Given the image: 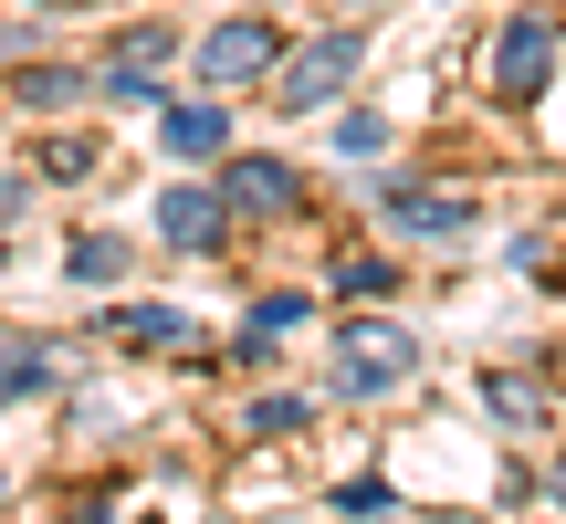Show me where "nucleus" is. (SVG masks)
Returning <instances> with one entry per match:
<instances>
[{
  "label": "nucleus",
  "mask_w": 566,
  "mask_h": 524,
  "mask_svg": "<svg viewBox=\"0 0 566 524\" xmlns=\"http://www.w3.org/2000/svg\"><path fill=\"white\" fill-rule=\"evenodd\" d=\"M105 325H116L126 346H189V336H200L179 304H105Z\"/></svg>",
  "instance_id": "1a4fd4ad"
},
{
  "label": "nucleus",
  "mask_w": 566,
  "mask_h": 524,
  "mask_svg": "<svg viewBox=\"0 0 566 524\" xmlns=\"http://www.w3.org/2000/svg\"><path fill=\"white\" fill-rule=\"evenodd\" d=\"M336 294H346V304H378V294H399V273H388L378 252H346V262H336Z\"/></svg>",
  "instance_id": "dca6fc26"
},
{
  "label": "nucleus",
  "mask_w": 566,
  "mask_h": 524,
  "mask_svg": "<svg viewBox=\"0 0 566 524\" xmlns=\"http://www.w3.org/2000/svg\"><path fill=\"white\" fill-rule=\"evenodd\" d=\"M95 95H105V105H126V116H137V105H168V95H158V63H105Z\"/></svg>",
  "instance_id": "2eb2a0df"
},
{
  "label": "nucleus",
  "mask_w": 566,
  "mask_h": 524,
  "mask_svg": "<svg viewBox=\"0 0 566 524\" xmlns=\"http://www.w3.org/2000/svg\"><path fill=\"white\" fill-rule=\"evenodd\" d=\"M546 483H556V493H566V462H556V472H546Z\"/></svg>",
  "instance_id": "4be33fe9"
},
{
  "label": "nucleus",
  "mask_w": 566,
  "mask_h": 524,
  "mask_svg": "<svg viewBox=\"0 0 566 524\" xmlns=\"http://www.w3.org/2000/svg\"><path fill=\"white\" fill-rule=\"evenodd\" d=\"M63 273H74V283H126V242H116V231H74Z\"/></svg>",
  "instance_id": "ddd939ff"
},
{
  "label": "nucleus",
  "mask_w": 566,
  "mask_h": 524,
  "mask_svg": "<svg viewBox=\"0 0 566 524\" xmlns=\"http://www.w3.org/2000/svg\"><path fill=\"white\" fill-rule=\"evenodd\" d=\"M200 84H210V95H242V84H273V21H263V11H231L221 32L200 42Z\"/></svg>",
  "instance_id": "7ed1b4c3"
},
{
  "label": "nucleus",
  "mask_w": 566,
  "mask_h": 524,
  "mask_svg": "<svg viewBox=\"0 0 566 524\" xmlns=\"http://www.w3.org/2000/svg\"><path fill=\"white\" fill-rule=\"evenodd\" d=\"M357 63H367V42H357V32L304 42L294 63H273V116H315V105H336L346 84H357Z\"/></svg>",
  "instance_id": "f03ea898"
},
{
  "label": "nucleus",
  "mask_w": 566,
  "mask_h": 524,
  "mask_svg": "<svg viewBox=\"0 0 566 524\" xmlns=\"http://www.w3.org/2000/svg\"><path fill=\"white\" fill-rule=\"evenodd\" d=\"M556 74V21H504V32H493V95H535V84Z\"/></svg>",
  "instance_id": "0eeeda50"
},
{
  "label": "nucleus",
  "mask_w": 566,
  "mask_h": 524,
  "mask_svg": "<svg viewBox=\"0 0 566 524\" xmlns=\"http://www.w3.org/2000/svg\"><path fill=\"white\" fill-rule=\"evenodd\" d=\"M116 53H126V63H168V53H179V42H168V32H158V21H137V32H126V42H116Z\"/></svg>",
  "instance_id": "a211bd4d"
},
{
  "label": "nucleus",
  "mask_w": 566,
  "mask_h": 524,
  "mask_svg": "<svg viewBox=\"0 0 566 524\" xmlns=\"http://www.w3.org/2000/svg\"><path fill=\"white\" fill-rule=\"evenodd\" d=\"M252 430H304V399L283 388V399H252Z\"/></svg>",
  "instance_id": "6ab92c4d"
},
{
  "label": "nucleus",
  "mask_w": 566,
  "mask_h": 524,
  "mask_svg": "<svg viewBox=\"0 0 566 524\" xmlns=\"http://www.w3.org/2000/svg\"><path fill=\"white\" fill-rule=\"evenodd\" d=\"M158 242H168V252H221V242H231V210H221V189H200V179L158 189Z\"/></svg>",
  "instance_id": "423d86ee"
},
{
  "label": "nucleus",
  "mask_w": 566,
  "mask_h": 524,
  "mask_svg": "<svg viewBox=\"0 0 566 524\" xmlns=\"http://www.w3.org/2000/svg\"><path fill=\"white\" fill-rule=\"evenodd\" d=\"M21 200H32V179H0V231L21 221Z\"/></svg>",
  "instance_id": "412c9836"
},
{
  "label": "nucleus",
  "mask_w": 566,
  "mask_h": 524,
  "mask_svg": "<svg viewBox=\"0 0 566 524\" xmlns=\"http://www.w3.org/2000/svg\"><path fill=\"white\" fill-rule=\"evenodd\" d=\"M336 514H388V483L367 472V483H336Z\"/></svg>",
  "instance_id": "aec40b11"
},
{
  "label": "nucleus",
  "mask_w": 566,
  "mask_h": 524,
  "mask_svg": "<svg viewBox=\"0 0 566 524\" xmlns=\"http://www.w3.org/2000/svg\"><path fill=\"white\" fill-rule=\"evenodd\" d=\"M158 147H168L179 168H221V158H231V105H221V95L158 105Z\"/></svg>",
  "instance_id": "39448f33"
},
{
  "label": "nucleus",
  "mask_w": 566,
  "mask_h": 524,
  "mask_svg": "<svg viewBox=\"0 0 566 524\" xmlns=\"http://www.w3.org/2000/svg\"><path fill=\"white\" fill-rule=\"evenodd\" d=\"M210 189H221L231 221H283V210L304 200V179L283 158H221V179H210Z\"/></svg>",
  "instance_id": "20e7f679"
},
{
  "label": "nucleus",
  "mask_w": 566,
  "mask_h": 524,
  "mask_svg": "<svg viewBox=\"0 0 566 524\" xmlns=\"http://www.w3.org/2000/svg\"><path fill=\"white\" fill-rule=\"evenodd\" d=\"M409 367H420V336L388 315H357L336 336V388L346 399H388V388H409Z\"/></svg>",
  "instance_id": "f257e3e1"
},
{
  "label": "nucleus",
  "mask_w": 566,
  "mask_h": 524,
  "mask_svg": "<svg viewBox=\"0 0 566 524\" xmlns=\"http://www.w3.org/2000/svg\"><path fill=\"white\" fill-rule=\"evenodd\" d=\"M388 137H399V126H388L378 105H346V116H336V158H357V168L388 158Z\"/></svg>",
  "instance_id": "4468645a"
},
{
  "label": "nucleus",
  "mask_w": 566,
  "mask_h": 524,
  "mask_svg": "<svg viewBox=\"0 0 566 524\" xmlns=\"http://www.w3.org/2000/svg\"><path fill=\"white\" fill-rule=\"evenodd\" d=\"M32 388H53V346L0 336V409H11V399H32Z\"/></svg>",
  "instance_id": "9b49d317"
},
{
  "label": "nucleus",
  "mask_w": 566,
  "mask_h": 524,
  "mask_svg": "<svg viewBox=\"0 0 566 524\" xmlns=\"http://www.w3.org/2000/svg\"><path fill=\"white\" fill-rule=\"evenodd\" d=\"M304 315H315L304 294H252V315H242V357H263V346H283V336H294Z\"/></svg>",
  "instance_id": "9d476101"
},
{
  "label": "nucleus",
  "mask_w": 566,
  "mask_h": 524,
  "mask_svg": "<svg viewBox=\"0 0 566 524\" xmlns=\"http://www.w3.org/2000/svg\"><path fill=\"white\" fill-rule=\"evenodd\" d=\"M74 95H95V74H84V63H21V105H42V116H53V105H74Z\"/></svg>",
  "instance_id": "f8f14e48"
},
{
  "label": "nucleus",
  "mask_w": 566,
  "mask_h": 524,
  "mask_svg": "<svg viewBox=\"0 0 566 524\" xmlns=\"http://www.w3.org/2000/svg\"><path fill=\"white\" fill-rule=\"evenodd\" d=\"M42 179H95V137H53L42 147Z\"/></svg>",
  "instance_id": "f3484780"
},
{
  "label": "nucleus",
  "mask_w": 566,
  "mask_h": 524,
  "mask_svg": "<svg viewBox=\"0 0 566 524\" xmlns=\"http://www.w3.org/2000/svg\"><path fill=\"white\" fill-rule=\"evenodd\" d=\"M388 221H399V231H420V242H462V231H472V200H441V189L388 179Z\"/></svg>",
  "instance_id": "6e6552de"
}]
</instances>
